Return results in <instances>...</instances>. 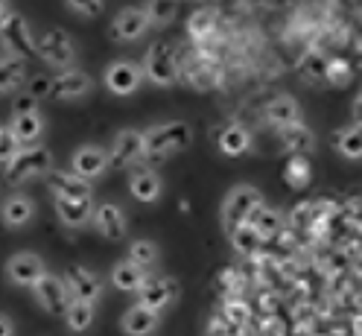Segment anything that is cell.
<instances>
[{"instance_id":"cell-1","label":"cell","mask_w":362,"mask_h":336,"mask_svg":"<svg viewBox=\"0 0 362 336\" xmlns=\"http://www.w3.org/2000/svg\"><path fill=\"white\" fill-rule=\"evenodd\" d=\"M190 126L185 120H170V123H158L144 132V158H167L173 152H181L190 144Z\"/></svg>"},{"instance_id":"cell-2","label":"cell","mask_w":362,"mask_h":336,"mask_svg":"<svg viewBox=\"0 0 362 336\" xmlns=\"http://www.w3.org/2000/svg\"><path fill=\"white\" fill-rule=\"evenodd\" d=\"M50 170H53V155L44 144L21 146L18 155L6 164V182L9 185H24L35 175H47Z\"/></svg>"},{"instance_id":"cell-3","label":"cell","mask_w":362,"mask_h":336,"mask_svg":"<svg viewBox=\"0 0 362 336\" xmlns=\"http://www.w3.org/2000/svg\"><path fill=\"white\" fill-rule=\"evenodd\" d=\"M260 205H263V196H260V190L255 185H237L222 202V226H225V231H231V228L243 226V222H248V216H252Z\"/></svg>"},{"instance_id":"cell-4","label":"cell","mask_w":362,"mask_h":336,"mask_svg":"<svg viewBox=\"0 0 362 336\" xmlns=\"http://www.w3.org/2000/svg\"><path fill=\"white\" fill-rule=\"evenodd\" d=\"M0 47H4V56H15L21 62L35 50L33 33H30L21 12H9L4 21H0Z\"/></svg>"},{"instance_id":"cell-5","label":"cell","mask_w":362,"mask_h":336,"mask_svg":"<svg viewBox=\"0 0 362 336\" xmlns=\"http://www.w3.org/2000/svg\"><path fill=\"white\" fill-rule=\"evenodd\" d=\"M144 76L161 88H170L175 85L178 79V67H175V56H173V47L167 41H155L152 47L146 50V59H144Z\"/></svg>"},{"instance_id":"cell-6","label":"cell","mask_w":362,"mask_h":336,"mask_svg":"<svg viewBox=\"0 0 362 336\" xmlns=\"http://www.w3.org/2000/svg\"><path fill=\"white\" fill-rule=\"evenodd\" d=\"M35 53H38L44 62H47V64L59 67V71H71L74 62H76V47H74L71 35H67L64 30L44 33V35L35 41Z\"/></svg>"},{"instance_id":"cell-7","label":"cell","mask_w":362,"mask_h":336,"mask_svg":"<svg viewBox=\"0 0 362 336\" xmlns=\"http://www.w3.org/2000/svg\"><path fill=\"white\" fill-rule=\"evenodd\" d=\"M33 293H35V301L41 304V310H47V313H53V316H62V319H64L67 307H71V301H74L71 293H67L64 281L59 275H53V272H44L35 281Z\"/></svg>"},{"instance_id":"cell-8","label":"cell","mask_w":362,"mask_h":336,"mask_svg":"<svg viewBox=\"0 0 362 336\" xmlns=\"http://www.w3.org/2000/svg\"><path fill=\"white\" fill-rule=\"evenodd\" d=\"M178 296V284L167 275H144L141 286H138V304L155 310V313H164Z\"/></svg>"},{"instance_id":"cell-9","label":"cell","mask_w":362,"mask_h":336,"mask_svg":"<svg viewBox=\"0 0 362 336\" xmlns=\"http://www.w3.org/2000/svg\"><path fill=\"white\" fill-rule=\"evenodd\" d=\"M64 286L71 293L74 301H88V304H97L103 296V281L90 272L85 266H67L64 269Z\"/></svg>"},{"instance_id":"cell-10","label":"cell","mask_w":362,"mask_h":336,"mask_svg":"<svg viewBox=\"0 0 362 336\" xmlns=\"http://www.w3.org/2000/svg\"><path fill=\"white\" fill-rule=\"evenodd\" d=\"M144 85V71L134 62H111L108 64V71H105V88L111 94H117V97H129L134 94L138 88Z\"/></svg>"},{"instance_id":"cell-11","label":"cell","mask_w":362,"mask_h":336,"mask_svg":"<svg viewBox=\"0 0 362 336\" xmlns=\"http://www.w3.org/2000/svg\"><path fill=\"white\" fill-rule=\"evenodd\" d=\"M90 91H94V79H90V74L71 67V71H62L59 76L50 79V91L47 94L53 100H82Z\"/></svg>"},{"instance_id":"cell-12","label":"cell","mask_w":362,"mask_h":336,"mask_svg":"<svg viewBox=\"0 0 362 336\" xmlns=\"http://www.w3.org/2000/svg\"><path fill=\"white\" fill-rule=\"evenodd\" d=\"M144 158V132L123 129L115 134V144L108 149V167H129Z\"/></svg>"},{"instance_id":"cell-13","label":"cell","mask_w":362,"mask_h":336,"mask_svg":"<svg viewBox=\"0 0 362 336\" xmlns=\"http://www.w3.org/2000/svg\"><path fill=\"white\" fill-rule=\"evenodd\" d=\"M47 272V266H44V260H41V255H35V252H18V255H12L9 257V263H6V275H9V281L12 284H18V286H35V281Z\"/></svg>"},{"instance_id":"cell-14","label":"cell","mask_w":362,"mask_h":336,"mask_svg":"<svg viewBox=\"0 0 362 336\" xmlns=\"http://www.w3.org/2000/svg\"><path fill=\"white\" fill-rule=\"evenodd\" d=\"M108 170V149L105 146H97V144H82L76 152H74V170L79 178L90 182V178H100L105 175Z\"/></svg>"},{"instance_id":"cell-15","label":"cell","mask_w":362,"mask_h":336,"mask_svg":"<svg viewBox=\"0 0 362 336\" xmlns=\"http://www.w3.org/2000/svg\"><path fill=\"white\" fill-rule=\"evenodd\" d=\"M47 187L56 199H90L94 187L76 173H64V170H50L47 173Z\"/></svg>"},{"instance_id":"cell-16","label":"cell","mask_w":362,"mask_h":336,"mask_svg":"<svg viewBox=\"0 0 362 336\" xmlns=\"http://www.w3.org/2000/svg\"><path fill=\"white\" fill-rule=\"evenodd\" d=\"M94 226H97V231H100V237L103 240H123L126 237V216H123V211L115 205V202H103L100 208H94Z\"/></svg>"},{"instance_id":"cell-17","label":"cell","mask_w":362,"mask_h":336,"mask_svg":"<svg viewBox=\"0 0 362 336\" xmlns=\"http://www.w3.org/2000/svg\"><path fill=\"white\" fill-rule=\"evenodd\" d=\"M149 30V18L144 9H123L117 12L115 24H111V38L115 41H138Z\"/></svg>"},{"instance_id":"cell-18","label":"cell","mask_w":362,"mask_h":336,"mask_svg":"<svg viewBox=\"0 0 362 336\" xmlns=\"http://www.w3.org/2000/svg\"><path fill=\"white\" fill-rule=\"evenodd\" d=\"M158 328H161V313H155L144 304H132L123 313V330L129 336H152Z\"/></svg>"},{"instance_id":"cell-19","label":"cell","mask_w":362,"mask_h":336,"mask_svg":"<svg viewBox=\"0 0 362 336\" xmlns=\"http://www.w3.org/2000/svg\"><path fill=\"white\" fill-rule=\"evenodd\" d=\"M56 214L67 228H85L94 216V199H56Z\"/></svg>"},{"instance_id":"cell-20","label":"cell","mask_w":362,"mask_h":336,"mask_svg":"<svg viewBox=\"0 0 362 336\" xmlns=\"http://www.w3.org/2000/svg\"><path fill=\"white\" fill-rule=\"evenodd\" d=\"M9 132L15 134V141L21 146H38L44 138V115L33 111V115H15Z\"/></svg>"},{"instance_id":"cell-21","label":"cell","mask_w":362,"mask_h":336,"mask_svg":"<svg viewBox=\"0 0 362 336\" xmlns=\"http://www.w3.org/2000/svg\"><path fill=\"white\" fill-rule=\"evenodd\" d=\"M161 190H164V182H161V175H158L155 170H138V173H132V178H129V193L138 202H146V205L158 202Z\"/></svg>"},{"instance_id":"cell-22","label":"cell","mask_w":362,"mask_h":336,"mask_svg":"<svg viewBox=\"0 0 362 336\" xmlns=\"http://www.w3.org/2000/svg\"><path fill=\"white\" fill-rule=\"evenodd\" d=\"M0 216H4V222L9 228H24V226H30V222L35 219V202L30 196H24V193H18V196L6 199V205H4V211H0Z\"/></svg>"},{"instance_id":"cell-23","label":"cell","mask_w":362,"mask_h":336,"mask_svg":"<svg viewBox=\"0 0 362 336\" xmlns=\"http://www.w3.org/2000/svg\"><path fill=\"white\" fill-rule=\"evenodd\" d=\"M266 120L278 129L296 126V123H301V105L292 97H275L266 105Z\"/></svg>"},{"instance_id":"cell-24","label":"cell","mask_w":362,"mask_h":336,"mask_svg":"<svg viewBox=\"0 0 362 336\" xmlns=\"http://www.w3.org/2000/svg\"><path fill=\"white\" fill-rule=\"evenodd\" d=\"M252 149V132L245 126H225L219 132V152L228 155V158H240Z\"/></svg>"},{"instance_id":"cell-25","label":"cell","mask_w":362,"mask_h":336,"mask_svg":"<svg viewBox=\"0 0 362 336\" xmlns=\"http://www.w3.org/2000/svg\"><path fill=\"white\" fill-rule=\"evenodd\" d=\"M27 82V64L15 56H0V94H12Z\"/></svg>"},{"instance_id":"cell-26","label":"cell","mask_w":362,"mask_h":336,"mask_svg":"<svg viewBox=\"0 0 362 336\" xmlns=\"http://www.w3.org/2000/svg\"><path fill=\"white\" fill-rule=\"evenodd\" d=\"M144 275H146L144 269L134 266L132 260H120V263L111 266V284H115L120 293H138Z\"/></svg>"},{"instance_id":"cell-27","label":"cell","mask_w":362,"mask_h":336,"mask_svg":"<svg viewBox=\"0 0 362 336\" xmlns=\"http://www.w3.org/2000/svg\"><path fill=\"white\" fill-rule=\"evenodd\" d=\"M281 144H284L292 155H307V152H313V146H315V134H313L304 123H296V126L281 129Z\"/></svg>"},{"instance_id":"cell-28","label":"cell","mask_w":362,"mask_h":336,"mask_svg":"<svg viewBox=\"0 0 362 336\" xmlns=\"http://www.w3.org/2000/svg\"><path fill=\"white\" fill-rule=\"evenodd\" d=\"M248 226H252V228L260 234V240H269V237H275V234L281 231V226H284V214H281L278 208H266V205H260L252 216H248Z\"/></svg>"},{"instance_id":"cell-29","label":"cell","mask_w":362,"mask_h":336,"mask_svg":"<svg viewBox=\"0 0 362 336\" xmlns=\"http://www.w3.org/2000/svg\"><path fill=\"white\" fill-rule=\"evenodd\" d=\"M94 304H88V301H71V307H67L64 313V325L67 330H74V333H85L90 325H94Z\"/></svg>"},{"instance_id":"cell-30","label":"cell","mask_w":362,"mask_h":336,"mask_svg":"<svg viewBox=\"0 0 362 336\" xmlns=\"http://www.w3.org/2000/svg\"><path fill=\"white\" fill-rule=\"evenodd\" d=\"M284 178H286V185L296 187V190L307 187L310 178H313V167H310L307 155H292V158L286 161V167H284Z\"/></svg>"},{"instance_id":"cell-31","label":"cell","mask_w":362,"mask_h":336,"mask_svg":"<svg viewBox=\"0 0 362 336\" xmlns=\"http://www.w3.org/2000/svg\"><path fill=\"white\" fill-rule=\"evenodd\" d=\"M336 149L342 152V158L348 161H359L362 158V129L356 126H345L342 132L336 134Z\"/></svg>"},{"instance_id":"cell-32","label":"cell","mask_w":362,"mask_h":336,"mask_svg":"<svg viewBox=\"0 0 362 336\" xmlns=\"http://www.w3.org/2000/svg\"><path fill=\"white\" fill-rule=\"evenodd\" d=\"M228 240H231V245H234L237 255H255L260 245H263L260 234H257L252 226H248V222H243V226L231 228V231H228Z\"/></svg>"},{"instance_id":"cell-33","label":"cell","mask_w":362,"mask_h":336,"mask_svg":"<svg viewBox=\"0 0 362 336\" xmlns=\"http://www.w3.org/2000/svg\"><path fill=\"white\" fill-rule=\"evenodd\" d=\"M126 260H132L134 266H141L146 272V269H152L158 260H161V249H158V243H152V240H134L129 245V257Z\"/></svg>"},{"instance_id":"cell-34","label":"cell","mask_w":362,"mask_h":336,"mask_svg":"<svg viewBox=\"0 0 362 336\" xmlns=\"http://www.w3.org/2000/svg\"><path fill=\"white\" fill-rule=\"evenodd\" d=\"M187 33H190V38H196V41L208 38V35L214 33V12H211V9L193 12V18L187 21Z\"/></svg>"},{"instance_id":"cell-35","label":"cell","mask_w":362,"mask_h":336,"mask_svg":"<svg viewBox=\"0 0 362 336\" xmlns=\"http://www.w3.org/2000/svg\"><path fill=\"white\" fill-rule=\"evenodd\" d=\"M351 76H354V71H351V62L348 59H330L327 62V67H325V79L330 82V85H348L351 82Z\"/></svg>"},{"instance_id":"cell-36","label":"cell","mask_w":362,"mask_h":336,"mask_svg":"<svg viewBox=\"0 0 362 336\" xmlns=\"http://www.w3.org/2000/svg\"><path fill=\"white\" fill-rule=\"evenodd\" d=\"M144 12H146V18H149V24H170V21L175 18V4L155 0V4H149Z\"/></svg>"},{"instance_id":"cell-37","label":"cell","mask_w":362,"mask_h":336,"mask_svg":"<svg viewBox=\"0 0 362 336\" xmlns=\"http://www.w3.org/2000/svg\"><path fill=\"white\" fill-rule=\"evenodd\" d=\"M18 149H21V144L15 141V134L9 132V126H4L0 129V164H9L18 155Z\"/></svg>"},{"instance_id":"cell-38","label":"cell","mask_w":362,"mask_h":336,"mask_svg":"<svg viewBox=\"0 0 362 336\" xmlns=\"http://www.w3.org/2000/svg\"><path fill=\"white\" fill-rule=\"evenodd\" d=\"M64 6L74 9L76 15H85V18H97V15H103V9H105L103 0H88V4H85V0H67Z\"/></svg>"},{"instance_id":"cell-39","label":"cell","mask_w":362,"mask_h":336,"mask_svg":"<svg viewBox=\"0 0 362 336\" xmlns=\"http://www.w3.org/2000/svg\"><path fill=\"white\" fill-rule=\"evenodd\" d=\"M301 67L310 74V76H319V79H325V67H327V59L325 56H319V53H307L304 56V62H301Z\"/></svg>"},{"instance_id":"cell-40","label":"cell","mask_w":362,"mask_h":336,"mask_svg":"<svg viewBox=\"0 0 362 336\" xmlns=\"http://www.w3.org/2000/svg\"><path fill=\"white\" fill-rule=\"evenodd\" d=\"M33 111H38L35 94H21V97L12 103V117H15V115H33Z\"/></svg>"},{"instance_id":"cell-41","label":"cell","mask_w":362,"mask_h":336,"mask_svg":"<svg viewBox=\"0 0 362 336\" xmlns=\"http://www.w3.org/2000/svg\"><path fill=\"white\" fill-rule=\"evenodd\" d=\"M228 316H231V322H245L248 319V307L245 304H228Z\"/></svg>"},{"instance_id":"cell-42","label":"cell","mask_w":362,"mask_h":336,"mask_svg":"<svg viewBox=\"0 0 362 336\" xmlns=\"http://www.w3.org/2000/svg\"><path fill=\"white\" fill-rule=\"evenodd\" d=\"M0 336H15V322L6 313H0Z\"/></svg>"},{"instance_id":"cell-43","label":"cell","mask_w":362,"mask_h":336,"mask_svg":"<svg viewBox=\"0 0 362 336\" xmlns=\"http://www.w3.org/2000/svg\"><path fill=\"white\" fill-rule=\"evenodd\" d=\"M9 12H12V6L6 4V0H0V21H4V18L9 15Z\"/></svg>"},{"instance_id":"cell-44","label":"cell","mask_w":362,"mask_h":336,"mask_svg":"<svg viewBox=\"0 0 362 336\" xmlns=\"http://www.w3.org/2000/svg\"><path fill=\"white\" fill-rule=\"evenodd\" d=\"M0 129H4V126H0Z\"/></svg>"}]
</instances>
